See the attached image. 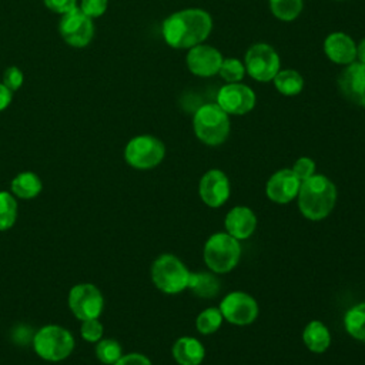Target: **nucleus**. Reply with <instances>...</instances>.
<instances>
[{"mask_svg": "<svg viewBox=\"0 0 365 365\" xmlns=\"http://www.w3.org/2000/svg\"><path fill=\"white\" fill-rule=\"evenodd\" d=\"M212 31V17L200 7H188L164 19L161 34L171 48L188 50L204 43Z\"/></svg>", "mask_w": 365, "mask_h": 365, "instance_id": "obj_1", "label": "nucleus"}, {"mask_svg": "<svg viewBox=\"0 0 365 365\" xmlns=\"http://www.w3.org/2000/svg\"><path fill=\"white\" fill-rule=\"evenodd\" d=\"M336 187L322 174H314L301 182L297 201L299 212L309 221L327 218L336 204Z\"/></svg>", "mask_w": 365, "mask_h": 365, "instance_id": "obj_2", "label": "nucleus"}, {"mask_svg": "<svg viewBox=\"0 0 365 365\" xmlns=\"http://www.w3.org/2000/svg\"><path fill=\"white\" fill-rule=\"evenodd\" d=\"M192 130L205 145H221L231 131L230 115L217 103L201 104L192 115Z\"/></svg>", "mask_w": 365, "mask_h": 365, "instance_id": "obj_3", "label": "nucleus"}, {"mask_svg": "<svg viewBox=\"0 0 365 365\" xmlns=\"http://www.w3.org/2000/svg\"><path fill=\"white\" fill-rule=\"evenodd\" d=\"M202 257L210 271L214 274H227L240 262L241 244L228 232H214L204 244Z\"/></svg>", "mask_w": 365, "mask_h": 365, "instance_id": "obj_4", "label": "nucleus"}, {"mask_svg": "<svg viewBox=\"0 0 365 365\" xmlns=\"http://www.w3.org/2000/svg\"><path fill=\"white\" fill-rule=\"evenodd\" d=\"M191 271L174 254L158 255L151 265V281L164 294H180L188 288Z\"/></svg>", "mask_w": 365, "mask_h": 365, "instance_id": "obj_5", "label": "nucleus"}, {"mask_svg": "<svg viewBox=\"0 0 365 365\" xmlns=\"http://www.w3.org/2000/svg\"><path fill=\"white\" fill-rule=\"evenodd\" d=\"M33 349L44 361L60 362L70 356L74 349V338L61 325H44L33 335Z\"/></svg>", "mask_w": 365, "mask_h": 365, "instance_id": "obj_6", "label": "nucleus"}, {"mask_svg": "<svg viewBox=\"0 0 365 365\" xmlns=\"http://www.w3.org/2000/svg\"><path fill=\"white\" fill-rule=\"evenodd\" d=\"M164 157V143L151 134H140L133 137L124 148L125 163L135 170H151L157 167Z\"/></svg>", "mask_w": 365, "mask_h": 365, "instance_id": "obj_7", "label": "nucleus"}, {"mask_svg": "<svg viewBox=\"0 0 365 365\" xmlns=\"http://www.w3.org/2000/svg\"><path fill=\"white\" fill-rule=\"evenodd\" d=\"M244 66L251 78L259 83H268L281 70V58L277 50L268 43H254L245 51Z\"/></svg>", "mask_w": 365, "mask_h": 365, "instance_id": "obj_8", "label": "nucleus"}, {"mask_svg": "<svg viewBox=\"0 0 365 365\" xmlns=\"http://www.w3.org/2000/svg\"><path fill=\"white\" fill-rule=\"evenodd\" d=\"M218 308L222 314L224 321L238 327L252 324L259 314L257 299L244 291L228 292L220 302Z\"/></svg>", "mask_w": 365, "mask_h": 365, "instance_id": "obj_9", "label": "nucleus"}, {"mask_svg": "<svg viewBox=\"0 0 365 365\" xmlns=\"http://www.w3.org/2000/svg\"><path fill=\"white\" fill-rule=\"evenodd\" d=\"M68 308L80 321L100 318L104 309V298L94 284H77L68 292Z\"/></svg>", "mask_w": 365, "mask_h": 365, "instance_id": "obj_10", "label": "nucleus"}, {"mask_svg": "<svg viewBox=\"0 0 365 365\" xmlns=\"http://www.w3.org/2000/svg\"><path fill=\"white\" fill-rule=\"evenodd\" d=\"M58 33L66 44L74 48L87 47L94 37L93 19H90L78 7H76L74 10L60 17Z\"/></svg>", "mask_w": 365, "mask_h": 365, "instance_id": "obj_11", "label": "nucleus"}, {"mask_svg": "<svg viewBox=\"0 0 365 365\" xmlns=\"http://www.w3.org/2000/svg\"><path fill=\"white\" fill-rule=\"evenodd\" d=\"M215 103L228 115H244L254 110L257 104V96L254 90L240 83H225L217 93Z\"/></svg>", "mask_w": 365, "mask_h": 365, "instance_id": "obj_12", "label": "nucleus"}, {"mask_svg": "<svg viewBox=\"0 0 365 365\" xmlns=\"http://www.w3.org/2000/svg\"><path fill=\"white\" fill-rule=\"evenodd\" d=\"M198 194L207 207H222L231 194V184L227 174L220 168H211L205 171L198 182Z\"/></svg>", "mask_w": 365, "mask_h": 365, "instance_id": "obj_13", "label": "nucleus"}, {"mask_svg": "<svg viewBox=\"0 0 365 365\" xmlns=\"http://www.w3.org/2000/svg\"><path fill=\"white\" fill-rule=\"evenodd\" d=\"M222 54L211 44H197L187 50L185 64L191 74L197 77H211L218 74L222 63Z\"/></svg>", "mask_w": 365, "mask_h": 365, "instance_id": "obj_14", "label": "nucleus"}, {"mask_svg": "<svg viewBox=\"0 0 365 365\" xmlns=\"http://www.w3.org/2000/svg\"><path fill=\"white\" fill-rule=\"evenodd\" d=\"M301 187L299 178L291 168L275 171L265 184V195L275 204H288L297 198Z\"/></svg>", "mask_w": 365, "mask_h": 365, "instance_id": "obj_15", "label": "nucleus"}, {"mask_svg": "<svg viewBox=\"0 0 365 365\" xmlns=\"http://www.w3.org/2000/svg\"><path fill=\"white\" fill-rule=\"evenodd\" d=\"M336 81L339 91L346 100L365 108V64L354 61L345 66Z\"/></svg>", "mask_w": 365, "mask_h": 365, "instance_id": "obj_16", "label": "nucleus"}, {"mask_svg": "<svg viewBox=\"0 0 365 365\" xmlns=\"http://www.w3.org/2000/svg\"><path fill=\"white\" fill-rule=\"evenodd\" d=\"M324 53L332 63L348 66L356 61V43L344 31H332L324 40Z\"/></svg>", "mask_w": 365, "mask_h": 365, "instance_id": "obj_17", "label": "nucleus"}, {"mask_svg": "<svg viewBox=\"0 0 365 365\" xmlns=\"http://www.w3.org/2000/svg\"><path fill=\"white\" fill-rule=\"evenodd\" d=\"M257 215L247 205H235L232 207L224 218L225 232L231 237L241 240H248L257 230Z\"/></svg>", "mask_w": 365, "mask_h": 365, "instance_id": "obj_18", "label": "nucleus"}, {"mask_svg": "<svg viewBox=\"0 0 365 365\" xmlns=\"http://www.w3.org/2000/svg\"><path fill=\"white\" fill-rule=\"evenodd\" d=\"M171 354L178 365H200L204 361L205 348L194 336H180L173 344Z\"/></svg>", "mask_w": 365, "mask_h": 365, "instance_id": "obj_19", "label": "nucleus"}, {"mask_svg": "<svg viewBox=\"0 0 365 365\" xmlns=\"http://www.w3.org/2000/svg\"><path fill=\"white\" fill-rule=\"evenodd\" d=\"M302 341L311 352L322 354L331 345V332L322 321L312 319L302 331Z\"/></svg>", "mask_w": 365, "mask_h": 365, "instance_id": "obj_20", "label": "nucleus"}, {"mask_svg": "<svg viewBox=\"0 0 365 365\" xmlns=\"http://www.w3.org/2000/svg\"><path fill=\"white\" fill-rule=\"evenodd\" d=\"M11 194L21 200H31L41 192L43 184L40 177L31 171L19 173L10 184Z\"/></svg>", "mask_w": 365, "mask_h": 365, "instance_id": "obj_21", "label": "nucleus"}, {"mask_svg": "<svg viewBox=\"0 0 365 365\" xmlns=\"http://www.w3.org/2000/svg\"><path fill=\"white\" fill-rule=\"evenodd\" d=\"M188 289H191V292L195 297L208 299V298H214L218 295V292L221 289V282L212 271L211 272H205V271L191 272Z\"/></svg>", "mask_w": 365, "mask_h": 365, "instance_id": "obj_22", "label": "nucleus"}, {"mask_svg": "<svg viewBox=\"0 0 365 365\" xmlns=\"http://www.w3.org/2000/svg\"><path fill=\"white\" fill-rule=\"evenodd\" d=\"M277 91L287 97L298 96L304 90V77L294 68H281L272 78Z\"/></svg>", "mask_w": 365, "mask_h": 365, "instance_id": "obj_23", "label": "nucleus"}, {"mask_svg": "<svg viewBox=\"0 0 365 365\" xmlns=\"http://www.w3.org/2000/svg\"><path fill=\"white\" fill-rule=\"evenodd\" d=\"M344 328L354 339L365 342V302L355 304L345 312Z\"/></svg>", "mask_w": 365, "mask_h": 365, "instance_id": "obj_24", "label": "nucleus"}, {"mask_svg": "<svg viewBox=\"0 0 365 365\" xmlns=\"http://www.w3.org/2000/svg\"><path fill=\"white\" fill-rule=\"evenodd\" d=\"M222 314L218 307H208L202 309L195 318V329L202 335H211L222 325Z\"/></svg>", "mask_w": 365, "mask_h": 365, "instance_id": "obj_25", "label": "nucleus"}, {"mask_svg": "<svg viewBox=\"0 0 365 365\" xmlns=\"http://www.w3.org/2000/svg\"><path fill=\"white\" fill-rule=\"evenodd\" d=\"M271 13L281 21H294L302 13L304 0H268Z\"/></svg>", "mask_w": 365, "mask_h": 365, "instance_id": "obj_26", "label": "nucleus"}, {"mask_svg": "<svg viewBox=\"0 0 365 365\" xmlns=\"http://www.w3.org/2000/svg\"><path fill=\"white\" fill-rule=\"evenodd\" d=\"M17 220V201L9 191H0V231H7Z\"/></svg>", "mask_w": 365, "mask_h": 365, "instance_id": "obj_27", "label": "nucleus"}, {"mask_svg": "<svg viewBox=\"0 0 365 365\" xmlns=\"http://www.w3.org/2000/svg\"><path fill=\"white\" fill-rule=\"evenodd\" d=\"M123 355V348L113 338H101L96 346V356L104 365H113Z\"/></svg>", "mask_w": 365, "mask_h": 365, "instance_id": "obj_28", "label": "nucleus"}, {"mask_svg": "<svg viewBox=\"0 0 365 365\" xmlns=\"http://www.w3.org/2000/svg\"><path fill=\"white\" fill-rule=\"evenodd\" d=\"M245 66L244 61L235 57H224L221 67L218 70V76L225 83H240L245 77Z\"/></svg>", "mask_w": 365, "mask_h": 365, "instance_id": "obj_29", "label": "nucleus"}, {"mask_svg": "<svg viewBox=\"0 0 365 365\" xmlns=\"http://www.w3.org/2000/svg\"><path fill=\"white\" fill-rule=\"evenodd\" d=\"M81 322L83 324H81V328H80V334H81L84 341L98 342L103 338L104 328H103V324L98 321V318L86 319V321H81Z\"/></svg>", "mask_w": 365, "mask_h": 365, "instance_id": "obj_30", "label": "nucleus"}, {"mask_svg": "<svg viewBox=\"0 0 365 365\" xmlns=\"http://www.w3.org/2000/svg\"><path fill=\"white\" fill-rule=\"evenodd\" d=\"M315 161L311 157H299L294 165L291 167V170L294 171V174L299 178V181H305L309 177H312L315 174Z\"/></svg>", "mask_w": 365, "mask_h": 365, "instance_id": "obj_31", "label": "nucleus"}, {"mask_svg": "<svg viewBox=\"0 0 365 365\" xmlns=\"http://www.w3.org/2000/svg\"><path fill=\"white\" fill-rule=\"evenodd\" d=\"M108 7V0H80L78 9L90 19L101 17Z\"/></svg>", "mask_w": 365, "mask_h": 365, "instance_id": "obj_32", "label": "nucleus"}, {"mask_svg": "<svg viewBox=\"0 0 365 365\" xmlns=\"http://www.w3.org/2000/svg\"><path fill=\"white\" fill-rule=\"evenodd\" d=\"M24 81V74L17 66H10L3 73V84L10 91H17Z\"/></svg>", "mask_w": 365, "mask_h": 365, "instance_id": "obj_33", "label": "nucleus"}, {"mask_svg": "<svg viewBox=\"0 0 365 365\" xmlns=\"http://www.w3.org/2000/svg\"><path fill=\"white\" fill-rule=\"evenodd\" d=\"M43 3L50 11L60 14V16L78 7L77 0H43Z\"/></svg>", "mask_w": 365, "mask_h": 365, "instance_id": "obj_34", "label": "nucleus"}, {"mask_svg": "<svg viewBox=\"0 0 365 365\" xmlns=\"http://www.w3.org/2000/svg\"><path fill=\"white\" fill-rule=\"evenodd\" d=\"M113 365H153V364L148 359V356L138 352H131V354L121 355V358Z\"/></svg>", "mask_w": 365, "mask_h": 365, "instance_id": "obj_35", "label": "nucleus"}, {"mask_svg": "<svg viewBox=\"0 0 365 365\" xmlns=\"http://www.w3.org/2000/svg\"><path fill=\"white\" fill-rule=\"evenodd\" d=\"M13 100V91H10L3 83H0V111L6 110Z\"/></svg>", "mask_w": 365, "mask_h": 365, "instance_id": "obj_36", "label": "nucleus"}, {"mask_svg": "<svg viewBox=\"0 0 365 365\" xmlns=\"http://www.w3.org/2000/svg\"><path fill=\"white\" fill-rule=\"evenodd\" d=\"M356 61L365 64V37H362L361 41L356 43Z\"/></svg>", "mask_w": 365, "mask_h": 365, "instance_id": "obj_37", "label": "nucleus"}, {"mask_svg": "<svg viewBox=\"0 0 365 365\" xmlns=\"http://www.w3.org/2000/svg\"><path fill=\"white\" fill-rule=\"evenodd\" d=\"M336 1H342V0H336Z\"/></svg>", "mask_w": 365, "mask_h": 365, "instance_id": "obj_38", "label": "nucleus"}]
</instances>
